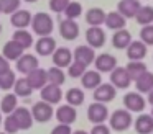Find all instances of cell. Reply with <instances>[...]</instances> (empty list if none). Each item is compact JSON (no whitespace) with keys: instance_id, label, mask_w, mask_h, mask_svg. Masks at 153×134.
<instances>
[{"instance_id":"cell-36","label":"cell","mask_w":153,"mask_h":134,"mask_svg":"<svg viewBox=\"0 0 153 134\" xmlns=\"http://www.w3.org/2000/svg\"><path fill=\"white\" fill-rule=\"evenodd\" d=\"M15 82H17V75L10 69L8 72L0 75V90H12L15 87Z\"/></svg>"},{"instance_id":"cell-8","label":"cell","mask_w":153,"mask_h":134,"mask_svg":"<svg viewBox=\"0 0 153 134\" xmlns=\"http://www.w3.org/2000/svg\"><path fill=\"white\" fill-rule=\"evenodd\" d=\"M40 97L43 101H46V103H50V105H58L63 100V92H61L59 85L48 83L46 87H43L40 90Z\"/></svg>"},{"instance_id":"cell-24","label":"cell","mask_w":153,"mask_h":134,"mask_svg":"<svg viewBox=\"0 0 153 134\" xmlns=\"http://www.w3.org/2000/svg\"><path fill=\"white\" fill-rule=\"evenodd\" d=\"M105 16L107 13L102 8L94 7V8H89L86 12V21L91 26H100V25H105Z\"/></svg>"},{"instance_id":"cell-21","label":"cell","mask_w":153,"mask_h":134,"mask_svg":"<svg viewBox=\"0 0 153 134\" xmlns=\"http://www.w3.org/2000/svg\"><path fill=\"white\" fill-rule=\"evenodd\" d=\"M132 34H130L128 29L122 28V29H117L115 33L112 34V46L115 49H127L130 44H132Z\"/></svg>"},{"instance_id":"cell-39","label":"cell","mask_w":153,"mask_h":134,"mask_svg":"<svg viewBox=\"0 0 153 134\" xmlns=\"http://www.w3.org/2000/svg\"><path fill=\"white\" fill-rule=\"evenodd\" d=\"M87 67L84 64H81V62H76L74 61L73 64L68 67V75H69L71 78H81L84 74H86Z\"/></svg>"},{"instance_id":"cell-48","label":"cell","mask_w":153,"mask_h":134,"mask_svg":"<svg viewBox=\"0 0 153 134\" xmlns=\"http://www.w3.org/2000/svg\"><path fill=\"white\" fill-rule=\"evenodd\" d=\"M23 2H27V3H35V2H38V0H23Z\"/></svg>"},{"instance_id":"cell-2","label":"cell","mask_w":153,"mask_h":134,"mask_svg":"<svg viewBox=\"0 0 153 134\" xmlns=\"http://www.w3.org/2000/svg\"><path fill=\"white\" fill-rule=\"evenodd\" d=\"M110 127L114 131H127L133 123V116L132 111L125 110V108H120V110H115L109 118Z\"/></svg>"},{"instance_id":"cell-4","label":"cell","mask_w":153,"mask_h":134,"mask_svg":"<svg viewBox=\"0 0 153 134\" xmlns=\"http://www.w3.org/2000/svg\"><path fill=\"white\" fill-rule=\"evenodd\" d=\"M31 113H33V118L36 123H48L53 118L54 110H53V105L40 100L31 106Z\"/></svg>"},{"instance_id":"cell-41","label":"cell","mask_w":153,"mask_h":134,"mask_svg":"<svg viewBox=\"0 0 153 134\" xmlns=\"http://www.w3.org/2000/svg\"><path fill=\"white\" fill-rule=\"evenodd\" d=\"M140 39L146 46H153V25H146L140 31Z\"/></svg>"},{"instance_id":"cell-51","label":"cell","mask_w":153,"mask_h":134,"mask_svg":"<svg viewBox=\"0 0 153 134\" xmlns=\"http://www.w3.org/2000/svg\"><path fill=\"white\" fill-rule=\"evenodd\" d=\"M0 33H2V25H0Z\"/></svg>"},{"instance_id":"cell-30","label":"cell","mask_w":153,"mask_h":134,"mask_svg":"<svg viewBox=\"0 0 153 134\" xmlns=\"http://www.w3.org/2000/svg\"><path fill=\"white\" fill-rule=\"evenodd\" d=\"M18 108V97L15 93H7L0 100V111L5 114H12Z\"/></svg>"},{"instance_id":"cell-9","label":"cell","mask_w":153,"mask_h":134,"mask_svg":"<svg viewBox=\"0 0 153 134\" xmlns=\"http://www.w3.org/2000/svg\"><path fill=\"white\" fill-rule=\"evenodd\" d=\"M38 67H40V62H38V57L33 54H23L17 61V70L25 77L28 74H31L33 70H36Z\"/></svg>"},{"instance_id":"cell-28","label":"cell","mask_w":153,"mask_h":134,"mask_svg":"<svg viewBox=\"0 0 153 134\" xmlns=\"http://www.w3.org/2000/svg\"><path fill=\"white\" fill-rule=\"evenodd\" d=\"M13 93L17 95L18 98H28L31 93H33V87L30 85V82H28L27 77L17 78L15 87H13Z\"/></svg>"},{"instance_id":"cell-42","label":"cell","mask_w":153,"mask_h":134,"mask_svg":"<svg viewBox=\"0 0 153 134\" xmlns=\"http://www.w3.org/2000/svg\"><path fill=\"white\" fill-rule=\"evenodd\" d=\"M71 0H50V10L54 13H64Z\"/></svg>"},{"instance_id":"cell-15","label":"cell","mask_w":153,"mask_h":134,"mask_svg":"<svg viewBox=\"0 0 153 134\" xmlns=\"http://www.w3.org/2000/svg\"><path fill=\"white\" fill-rule=\"evenodd\" d=\"M33 21V15H31L28 10H17L13 15H10V23L13 28L17 29H27L28 26H31Z\"/></svg>"},{"instance_id":"cell-40","label":"cell","mask_w":153,"mask_h":134,"mask_svg":"<svg viewBox=\"0 0 153 134\" xmlns=\"http://www.w3.org/2000/svg\"><path fill=\"white\" fill-rule=\"evenodd\" d=\"M4 129L7 134H17L20 131V126H18L17 119L13 118V114H7V118L4 119Z\"/></svg>"},{"instance_id":"cell-23","label":"cell","mask_w":153,"mask_h":134,"mask_svg":"<svg viewBox=\"0 0 153 134\" xmlns=\"http://www.w3.org/2000/svg\"><path fill=\"white\" fill-rule=\"evenodd\" d=\"M81 83L87 90H96L100 83H102V77H100L99 70H86V74L81 77Z\"/></svg>"},{"instance_id":"cell-32","label":"cell","mask_w":153,"mask_h":134,"mask_svg":"<svg viewBox=\"0 0 153 134\" xmlns=\"http://www.w3.org/2000/svg\"><path fill=\"white\" fill-rule=\"evenodd\" d=\"M137 23L142 26H146V25H153V7L150 5H142L135 16Z\"/></svg>"},{"instance_id":"cell-13","label":"cell","mask_w":153,"mask_h":134,"mask_svg":"<svg viewBox=\"0 0 153 134\" xmlns=\"http://www.w3.org/2000/svg\"><path fill=\"white\" fill-rule=\"evenodd\" d=\"M59 34H61V38L68 39V41H74L79 36V25L76 23V20H69V18L61 20Z\"/></svg>"},{"instance_id":"cell-10","label":"cell","mask_w":153,"mask_h":134,"mask_svg":"<svg viewBox=\"0 0 153 134\" xmlns=\"http://www.w3.org/2000/svg\"><path fill=\"white\" fill-rule=\"evenodd\" d=\"M86 41L91 48L99 49L105 44V31L100 26H91L86 31Z\"/></svg>"},{"instance_id":"cell-52","label":"cell","mask_w":153,"mask_h":134,"mask_svg":"<svg viewBox=\"0 0 153 134\" xmlns=\"http://www.w3.org/2000/svg\"><path fill=\"white\" fill-rule=\"evenodd\" d=\"M0 134H7V133H0Z\"/></svg>"},{"instance_id":"cell-33","label":"cell","mask_w":153,"mask_h":134,"mask_svg":"<svg viewBox=\"0 0 153 134\" xmlns=\"http://www.w3.org/2000/svg\"><path fill=\"white\" fill-rule=\"evenodd\" d=\"M64 97H66L68 105H71V106H79V105H82L84 103V98H86V97H84L82 88H77V87L69 88Z\"/></svg>"},{"instance_id":"cell-26","label":"cell","mask_w":153,"mask_h":134,"mask_svg":"<svg viewBox=\"0 0 153 134\" xmlns=\"http://www.w3.org/2000/svg\"><path fill=\"white\" fill-rule=\"evenodd\" d=\"M135 131L138 134H150L153 133V116L142 113L135 119Z\"/></svg>"},{"instance_id":"cell-50","label":"cell","mask_w":153,"mask_h":134,"mask_svg":"<svg viewBox=\"0 0 153 134\" xmlns=\"http://www.w3.org/2000/svg\"><path fill=\"white\" fill-rule=\"evenodd\" d=\"M0 15H2V7H0Z\"/></svg>"},{"instance_id":"cell-11","label":"cell","mask_w":153,"mask_h":134,"mask_svg":"<svg viewBox=\"0 0 153 134\" xmlns=\"http://www.w3.org/2000/svg\"><path fill=\"white\" fill-rule=\"evenodd\" d=\"M117 95V88L112 83H100L99 87L94 90L92 97L94 101H100V103H109L115 98Z\"/></svg>"},{"instance_id":"cell-27","label":"cell","mask_w":153,"mask_h":134,"mask_svg":"<svg viewBox=\"0 0 153 134\" xmlns=\"http://www.w3.org/2000/svg\"><path fill=\"white\" fill-rule=\"evenodd\" d=\"M125 21H127V18L123 15H120L119 12H109L105 16V26L109 29H112V31L125 28Z\"/></svg>"},{"instance_id":"cell-49","label":"cell","mask_w":153,"mask_h":134,"mask_svg":"<svg viewBox=\"0 0 153 134\" xmlns=\"http://www.w3.org/2000/svg\"><path fill=\"white\" fill-rule=\"evenodd\" d=\"M4 124V121H2V111H0V126Z\"/></svg>"},{"instance_id":"cell-22","label":"cell","mask_w":153,"mask_h":134,"mask_svg":"<svg viewBox=\"0 0 153 134\" xmlns=\"http://www.w3.org/2000/svg\"><path fill=\"white\" fill-rule=\"evenodd\" d=\"M23 51L25 49L22 48L18 42H15L13 39H12V41H7L4 44V48H2V54H4L8 61H15V62L23 56Z\"/></svg>"},{"instance_id":"cell-14","label":"cell","mask_w":153,"mask_h":134,"mask_svg":"<svg viewBox=\"0 0 153 134\" xmlns=\"http://www.w3.org/2000/svg\"><path fill=\"white\" fill-rule=\"evenodd\" d=\"M12 114H13V118L17 119L18 126H20V131L22 129L23 131L30 129V127L33 126V123H35V118H33L31 110H28V108H25V106H18Z\"/></svg>"},{"instance_id":"cell-5","label":"cell","mask_w":153,"mask_h":134,"mask_svg":"<svg viewBox=\"0 0 153 134\" xmlns=\"http://www.w3.org/2000/svg\"><path fill=\"white\" fill-rule=\"evenodd\" d=\"M145 105H146V100L143 98V95L140 92H130L123 97V106L125 110L132 111V113H142L145 110Z\"/></svg>"},{"instance_id":"cell-3","label":"cell","mask_w":153,"mask_h":134,"mask_svg":"<svg viewBox=\"0 0 153 134\" xmlns=\"http://www.w3.org/2000/svg\"><path fill=\"white\" fill-rule=\"evenodd\" d=\"M109 118V110H107L105 103H100V101H94L89 105L87 108V119L94 124H102L107 121Z\"/></svg>"},{"instance_id":"cell-37","label":"cell","mask_w":153,"mask_h":134,"mask_svg":"<svg viewBox=\"0 0 153 134\" xmlns=\"http://www.w3.org/2000/svg\"><path fill=\"white\" fill-rule=\"evenodd\" d=\"M82 15V5L79 2H69V5L64 10V16L69 20H76Z\"/></svg>"},{"instance_id":"cell-43","label":"cell","mask_w":153,"mask_h":134,"mask_svg":"<svg viewBox=\"0 0 153 134\" xmlns=\"http://www.w3.org/2000/svg\"><path fill=\"white\" fill-rule=\"evenodd\" d=\"M51 134H73V129H71V124H58L51 129Z\"/></svg>"},{"instance_id":"cell-12","label":"cell","mask_w":153,"mask_h":134,"mask_svg":"<svg viewBox=\"0 0 153 134\" xmlns=\"http://www.w3.org/2000/svg\"><path fill=\"white\" fill-rule=\"evenodd\" d=\"M53 64L56 67H69L71 64L74 62V54L69 48H56V51L53 52Z\"/></svg>"},{"instance_id":"cell-31","label":"cell","mask_w":153,"mask_h":134,"mask_svg":"<svg viewBox=\"0 0 153 134\" xmlns=\"http://www.w3.org/2000/svg\"><path fill=\"white\" fill-rule=\"evenodd\" d=\"M125 69H127V72H128L130 78H132L133 82H137L145 72H148L146 70V65L143 64L142 61H130Z\"/></svg>"},{"instance_id":"cell-29","label":"cell","mask_w":153,"mask_h":134,"mask_svg":"<svg viewBox=\"0 0 153 134\" xmlns=\"http://www.w3.org/2000/svg\"><path fill=\"white\" fill-rule=\"evenodd\" d=\"M12 39H13L15 42H18L23 49H30L31 46H33V34H31L28 29H15Z\"/></svg>"},{"instance_id":"cell-19","label":"cell","mask_w":153,"mask_h":134,"mask_svg":"<svg viewBox=\"0 0 153 134\" xmlns=\"http://www.w3.org/2000/svg\"><path fill=\"white\" fill-rule=\"evenodd\" d=\"M140 7H142V3L138 0H120L119 5H117V12L125 18H135Z\"/></svg>"},{"instance_id":"cell-34","label":"cell","mask_w":153,"mask_h":134,"mask_svg":"<svg viewBox=\"0 0 153 134\" xmlns=\"http://www.w3.org/2000/svg\"><path fill=\"white\" fill-rule=\"evenodd\" d=\"M135 87L140 93H150L153 90V72H145L135 82Z\"/></svg>"},{"instance_id":"cell-16","label":"cell","mask_w":153,"mask_h":134,"mask_svg":"<svg viewBox=\"0 0 153 134\" xmlns=\"http://www.w3.org/2000/svg\"><path fill=\"white\" fill-rule=\"evenodd\" d=\"M94 65H96V70H99L100 74L102 72H112L114 69H117V59L115 56L104 52V54H99L96 57Z\"/></svg>"},{"instance_id":"cell-1","label":"cell","mask_w":153,"mask_h":134,"mask_svg":"<svg viewBox=\"0 0 153 134\" xmlns=\"http://www.w3.org/2000/svg\"><path fill=\"white\" fill-rule=\"evenodd\" d=\"M31 29L36 36H51L54 29V21L48 13L40 12L36 15H33V21H31Z\"/></svg>"},{"instance_id":"cell-6","label":"cell","mask_w":153,"mask_h":134,"mask_svg":"<svg viewBox=\"0 0 153 134\" xmlns=\"http://www.w3.org/2000/svg\"><path fill=\"white\" fill-rule=\"evenodd\" d=\"M132 82L133 80L130 78V75H128V72H127L125 67H117V69H114V70L110 72V83H112L115 88H119V90L128 88Z\"/></svg>"},{"instance_id":"cell-17","label":"cell","mask_w":153,"mask_h":134,"mask_svg":"<svg viewBox=\"0 0 153 134\" xmlns=\"http://www.w3.org/2000/svg\"><path fill=\"white\" fill-rule=\"evenodd\" d=\"M35 51L40 56H53V52L56 51V41L51 36H41L38 38L36 44H35Z\"/></svg>"},{"instance_id":"cell-7","label":"cell","mask_w":153,"mask_h":134,"mask_svg":"<svg viewBox=\"0 0 153 134\" xmlns=\"http://www.w3.org/2000/svg\"><path fill=\"white\" fill-rule=\"evenodd\" d=\"M73 54H74V61L84 64L86 67L91 65V64H94V61H96V49L91 48L89 44L77 46V48L73 51Z\"/></svg>"},{"instance_id":"cell-47","label":"cell","mask_w":153,"mask_h":134,"mask_svg":"<svg viewBox=\"0 0 153 134\" xmlns=\"http://www.w3.org/2000/svg\"><path fill=\"white\" fill-rule=\"evenodd\" d=\"M73 134H89V133H86V131H73Z\"/></svg>"},{"instance_id":"cell-20","label":"cell","mask_w":153,"mask_h":134,"mask_svg":"<svg viewBox=\"0 0 153 134\" xmlns=\"http://www.w3.org/2000/svg\"><path fill=\"white\" fill-rule=\"evenodd\" d=\"M27 78H28V82H30V85L33 87V90H41L43 87L48 85V70L38 67L36 70L28 74Z\"/></svg>"},{"instance_id":"cell-18","label":"cell","mask_w":153,"mask_h":134,"mask_svg":"<svg viewBox=\"0 0 153 134\" xmlns=\"http://www.w3.org/2000/svg\"><path fill=\"white\" fill-rule=\"evenodd\" d=\"M56 119L61 124H73L77 119V111L71 105H61L56 110Z\"/></svg>"},{"instance_id":"cell-25","label":"cell","mask_w":153,"mask_h":134,"mask_svg":"<svg viewBox=\"0 0 153 134\" xmlns=\"http://www.w3.org/2000/svg\"><path fill=\"white\" fill-rule=\"evenodd\" d=\"M127 56L130 61H142L146 56V44L143 41H132V44L127 48Z\"/></svg>"},{"instance_id":"cell-45","label":"cell","mask_w":153,"mask_h":134,"mask_svg":"<svg viewBox=\"0 0 153 134\" xmlns=\"http://www.w3.org/2000/svg\"><path fill=\"white\" fill-rule=\"evenodd\" d=\"M10 70V61L5 57L4 54H0V75Z\"/></svg>"},{"instance_id":"cell-53","label":"cell","mask_w":153,"mask_h":134,"mask_svg":"<svg viewBox=\"0 0 153 134\" xmlns=\"http://www.w3.org/2000/svg\"><path fill=\"white\" fill-rule=\"evenodd\" d=\"M152 116H153V110H152Z\"/></svg>"},{"instance_id":"cell-35","label":"cell","mask_w":153,"mask_h":134,"mask_svg":"<svg viewBox=\"0 0 153 134\" xmlns=\"http://www.w3.org/2000/svg\"><path fill=\"white\" fill-rule=\"evenodd\" d=\"M66 82V74L61 67H50L48 69V83H54V85H63Z\"/></svg>"},{"instance_id":"cell-38","label":"cell","mask_w":153,"mask_h":134,"mask_svg":"<svg viewBox=\"0 0 153 134\" xmlns=\"http://www.w3.org/2000/svg\"><path fill=\"white\" fill-rule=\"evenodd\" d=\"M22 0H0V7H2V13L5 15H13L17 10H20Z\"/></svg>"},{"instance_id":"cell-44","label":"cell","mask_w":153,"mask_h":134,"mask_svg":"<svg viewBox=\"0 0 153 134\" xmlns=\"http://www.w3.org/2000/svg\"><path fill=\"white\" fill-rule=\"evenodd\" d=\"M89 134H110V127L105 123L102 124H94V127L91 129Z\"/></svg>"},{"instance_id":"cell-46","label":"cell","mask_w":153,"mask_h":134,"mask_svg":"<svg viewBox=\"0 0 153 134\" xmlns=\"http://www.w3.org/2000/svg\"><path fill=\"white\" fill-rule=\"evenodd\" d=\"M148 103H150V105H152V106H153V90H152V92H150V93H148Z\"/></svg>"}]
</instances>
